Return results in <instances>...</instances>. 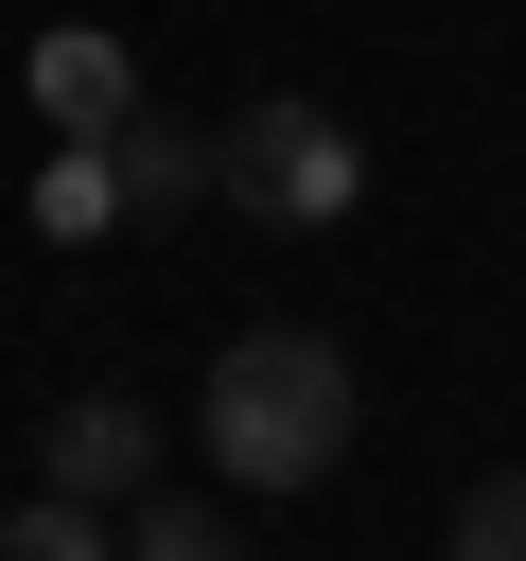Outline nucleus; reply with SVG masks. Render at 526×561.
Instances as JSON below:
<instances>
[{
	"instance_id": "423d86ee",
	"label": "nucleus",
	"mask_w": 526,
	"mask_h": 561,
	"mask_svg": "<svg viewBox=\"0 0 526 561\" xmlns=\"http://www.w3.org/2000/svg\"><path fill=\"white\" fill-rule=\"evenodd\" d=\"M123 561H245V543H228L210 491H140V508H123Z\"/></svg>"
},
{
	"instance_id": "f03ea898",
	"label": "nucleus",
	"mask_w": 526,
	"mask_h": 561,
	"mask_svg": "<svg viewBox=\"0 0 526 561\" xmlns=\"http://www.w3.org/2000/svg\"><path fill=\"white\" fill-rule=\"evenodd\" d=\"M210 175H228V210H263V228H351V210H368V140H351L316 88L228 105V123H210Z\"/></svg>"
},
{
	"instance_id": "f257e3e1",
	"label": "nucleus",
	"mask_w": 526,
	"mask_h": 561,
	"mask_svg": "<svg viewBox=\"0 0 526 561\" xmlns=\"http://www.w3.org/2000/svg\"><path fill=\"white\" fill-rule=\"evenodd\" d=\"M193 438L228 491H316L351 456V351L333 333H228L210 386H193Z\"/></svg>"
},
{
	"instance_id": "20e7f679",
	"label": "nucleus",
	"mask_w": 526,
	"mask_h": 561,
	"mask_svg": "<svg viewBox=\"0 0 526 561\" xmlns=\"http://www.w3.org/2000/svg\"><path fill=\"white\" fill-rule=\"evenodd\" d=\"M35 105H53V140H123V123H140L123 35H53V53H35Z\"/></svg>"
},
{
	"instance_id": "39448f33",
	"label": "nucleus",
	"mask_w": 526,
	"mask_h": 561,
	"mask_svg": "<svg viewBox=\"0 0 526 561\" xmlns=\"http://www.w3.org/2000/svg\"><path fill=\"white\" fill-rule=\"evenodd\" d=\"M105 193H123V210H210V193H228V175H210V123H158V105H140V123L105 140Z\"/></svg>"
},
{
	"instance_id": "0eeeda50",
	"label": "nucleus",
	"mask_w": 526,
	"mask_h": 561,
	"mask_svg": "<svg viewBox=\"0 0 526 561\" xmlns=\"http://www.w3.org/2000/svg\"><path fill=\"white\" fill-rule=\"evenodd\" d=\"M0 561H123V543H105V508L35 491V508H0Z\"/></svg>"
},
{
	"instance_id": "6e6552de",
	"label": "nucleus",
	"mask_w": 526,
	"mask_h": 561,
	"mask_svg": "<svg viewBox=\"0 0 526 561\" xmlns=\"http://www.w3.org/2000/svg\"><path fill=\"white\" fill-rule=\"evenodd\" d=\"M438 561H526V473H473L456 491V543Z\"/></svg>"
},
{
	"instance_id": "7ed1b4c3",
	"label": "nucleus",
	"mask_w": 526,
	"mask_h": 561,
	"mask_svg": "<svg viewBox=\"0 0 526 561\" xmlns=\"http://www.w3.org/2000/svg\"><path fill=\"white\" fill-rule=\"evenodd\" d=\"M35 491H70V508H140V491H158V403H123V386L53 403V421H35Z\"/></svg>"
}]
</instances>
